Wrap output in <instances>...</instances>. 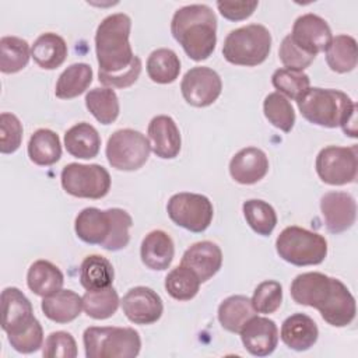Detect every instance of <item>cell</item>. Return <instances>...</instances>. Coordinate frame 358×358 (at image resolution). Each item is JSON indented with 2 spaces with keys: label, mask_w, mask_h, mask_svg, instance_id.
I'll use <instances>...</instances> for the list:
<instances>
[{
  "label": "cell",
  "mask_w": 358,
  "mask_h": 358,
  "mask_svg": "<svg viewBox=\"0 0 358 358\" xmlns=\"http://www.w3.org/2000/svg\"><path fill=\"white\" fill-rule=\"evenodd\" d=\"M289 292L296 303L317 309L330 326L344 327L355 319V298L337 278L317 271L302 273L292 280Z\"/></svg>",
  "instance_id": "6da1fadb"
},
{
  "label": "cell",
  "mask_w": 358,
  "mask_h": 358,
  "mask_svg": "<svg viewBox=\"0 0 358 358\" xmlns=\"http://www.w3.org/2000/svg\"><path fill=\"white\" fill-rule=\"evenodd\" d=\"M172 36L194 62L208 59L217 45V17L206 4H189L175 11Z\"/></svg>",
  "instance_id": "7a4b0ae2"
},
{
  "label": "cell",
  "mask_w": 358,
  "mask_h": 358,
  "mask_svg": "<svg viewBox=\"0 0 358 358\" xmlns=\"http://www.w3.org/2000/svg\"><path fill=\"white\" fill-rule=\"evenodd\" d=\"M296 105L308 122L327 129L340 126L345 136H358L357 103L345 92L313 87L296 101Z\"/></svg>",
  "instance_id": "3957f363"
},
{
  "label": "cell",
  "mask_w": 358,
  "mask_h": 358,
  "mask_svg": "<svg viewBox=\"0 0 358 358\" xmlns=\"http://www.w3.org/2000/svg\"><path fill=\"white\" fill-rule=\"evenodd\" d=\"M131 225L133 220L126 210L115 207L102 211L96 207H87L76 217L74 229L83 242L116 252L129 245Z\"/></svg>",
  "instance_id": "277c9868"
},
{
  "label": "cell",
  "mask_w": 358,
  "mask_h": 358,
  "mask_svg": "<svg viewBox=\"0 0 358 358\" xmlns=\"http://www.w3.org/2000/svg\"><path fill=\"white\" fill-rule=\"evenodd\" d=\"M131 20L124 13L105 17L95 32V52L99 70L119 73L127 69L134 56L129 42Z\"/></svg>",
  "instance_id": "5b68a950"
},
{
  "label": "cell",
  "mask_w": 358,
  "mask_h": 358,
  "mask_svg": "<svg viewBox=\"0 0 358 358\" xmlns=\"http://www.w3.org/2000/svg\"><path fill=\"white\" fill-rule=\"evenodd\" d=\"M87 358H134L141 348L138 333L131 327L91 326L84 330Z\"/></svg>",
  "instance_id": "8992f818"
},
{
  "label": "cell",
  "mask_w": 358,
  "mask_h": 358,
  "mask_svg": "<svg viewBox=\"0 0 358 358\" xmlns=\"http://www.w3.org/2000/svg\"><path fill=\"white\" fill-rule=\"evenodd\" d=\"M271 49V34L262 24H249L231 31L222 46L227 62L236 66H257Z\"/></svg>",
  "instance_id": "52a82bcc"
},
{
  "label": "cell",
  "mask_w": 358,
  "mask_h": 358,
  "mask_svg": "<svg viewBox=\"0 0 358 358\" xmlns=\"http://www.w3.org/2000/svg\"><path fill=\"white\" fill-rule=\"evenodd\" d=\"M275 249L282 260L294 266H313L326 259L327 242L317 232L291 225L277 236Z\"/></svg>",
  "instance_id": "ba28073f"
},
{
  "label": "cell",
  "mask_w": 358,
  "mask_h": 358,
  "mask_svg": "<svg viewBox=\"0 0 358 358\" xmlns=\"http://www.w3.org/2000/svg\"><path fill=\"white\" fill-rule=\"evenodd\" d=\"M148 138L137 130L120 129L108 138L105 154L112 168L117 171L140 169L150 157Z\"/></svg>",
  "instance_id": "9c48e42d"
},
{
  "label": "cell",
  "mask_w": 358,
  "mask_h": 358,
  "mask_svg": "<svg viewBox=\"0 0 358 358\" xmlns=\"http://www.w3.org/2000/svg\"><path fill=\"white\" fill-rule=\"evenodd\" d=\"M63 189L81 199H101L110 189L109 172L98 164H67L60 173Z\"/></svg>",
  "instance_id": "30bf717a"
},
{
  "label": "cell",
  "mask_w": 358,
  "mask_h": 358,
  "mask_svg": "<svg viewBox=\"0 0 358 358\" xmlns=\"http://www.w3.org/2000/svg\"><path fill=\"white\" fill-rule=\"evenodd\" d=\"M169 218L179 227L200 234L206 231L213 220L214 210L208 197L199 193L180 192L173 194L166 204Z\"/></svg>",
  "instance_id": "8fae6325"
},
{
  "label": "cell",
  "mask_w": 358,
  "mask_h": 358,
  "mask_svg": "<svg viewBox=\"0 0 358 358\" xmlns=\"http://www.w3.org/2000/svg\"><path fill=\"white\" fill-rule=\"evenodd\" d=\"M315 166L319 178L327 185L341 186L352 183L357 179L358 171L357 145L324 147L319 151Z\"/></svg>",
  "instance_id": "7c38bea8"
},
{
  "label": "cell",
  "mask_w": 358,
  "mask_h": 358,
  "mask_svg": "<svg viewBox=\"0 0 358 358\" xmlns=\"http://www.w3.org/2000/svg\"><path fill=\"white\" fill-rule=\"evenodd\" d=\"M180 91L189 105L204 108L215 102L221 95L222 81L215 70L197 66L186 71L180 83Z\"/></svg>",
  "instance_id": "4fadbf2b"
},
{
  "label": "cell",
  "mask_w": 358,
  "mask_h": 358,
  "mask_svg": "<svg viewBox=\"0 0 358 358\" xmlns=\"http://www.w3.org/2000/svg\"><path fill=\"white\" fill-rule=\"evenodd\" d=\"M289 36L296 46L312 56L324 52L333 38L329 24L313 13L299 15L294 22Z\"/></svg>",
  "instance_id": "5bb4252c"
},
{
  "label": "cell",
  "mask_w": 358,
  "mask_h": 358,
  "mask_svg": "<svg viewBox=\"0 0 358 358\" xmlns=\"http://www.w3.org/2000/svg\"><path fill=\"white\" fill-rule=\"evenodd\" d=\"M120 303L123 313L134 324H152L164 312L161 296L154 289L143 285L130 288Z\"/></svg>",
  "instance_id": "9a60e30c"
},
{
  "label": "cell",
  "mask_w": 358,
  "mask_h": 358,
  "mask_svg": "<svg viewBox=\"0 0 358 358\" xmlns=\"http://www.w3.org/2000/svg\"><path fill=\"white\" fill-rule=\"evenodd\" d=\"M320 211L326 228L331 234L350 229L357 220L355 199L347 192H327L320 199Z\"/></svg>",
  "instance_id": "2e32d148"
},
{
  "label": "cell",
  "mask_w": 358,
  "mask_h": 358,
  "mask_svg": "<svg viewBox=\"0 0 358 358\" xmlns=\"http://www.w3.org/2000/svg\"><path fill=\"white\" fill-rule=\"evenodd\" d=\"M36 317L29 299L15 287H7L1 292V329L17 334L28 327Z\"/></svg>",
  "instance_id": "e0dca14e"
},
{
  "label": "cell",
  "mask_w": 358,
  "mask_h": 358,
  "mask_svg": "<svg viewBox=\"0 0 358 358\" xmlns=\"http://www.w3.org/2000/svg\"><path fill=\"white\" fill-rule=\"evenodd\" d=\"M243 347L255 357L270 355L278 343V329L274 320L252 316L239 331Z\"/></svg>",
  "instance_id": "ac0fdd59"
},
{
  "label": "cell",
  "mask_w": 358,
  "mask_h": 358,
  "mask_svg": "<svg viewBox=\"0 0 358 358\" xmlns=\"http://www.w3.org/2000/svg\"><path fill=\"white\" fill-rule=\"evenodd\" d=\"M147 134L151 151L157 157L172 159L179 154L182 145L180 131L171 116L158 115L152 117L148 123Z\"/></svg>",
  "instance_id": "d6986e66"
},
{
  "label": "cell",
  "mask_w": 358,
  "mask_h": 358,
  "mask_svg": "<svg viewBox=\"0 0 358 358\" xmlns=\"http://www.w3.org/2000/svg\"><path fill=\"white\" fill-rule=\"evenodd\" d=\"M268 172V158L257 147H246L238 151L229 162L232 179L241 185H253Z\"/></svg>",
  "instance_id": "ffe728a7"
},
{
  "label": "cell",
  "mask_w": 358,
  "mask_h": 358,
  "mask_svg": "<svg viewBox=\"0 0 358 358\" xmlns=\"http://www.w3.org/2000/svg\"><path fill=\"white\" fill-rule=\"evenodd\" d=\"M182 266L194 271L201 282L210 280L222 266V252L220 246L210 241H201L193 243L182 256Z\"/></svg>",
  "instance_id": "44dd1931"
},
{
  "label": "cell",
  "mask_w": 358,
  "mask_h": 358,
  "mask_svg": "<svg viewBox=\"0 0 358 358\" xmlns=\"http://www.w3.org/2000/svg\"><path fill=\"white\" fill-rule=\"evenodd\" d=\"M280 336L288 348L306 351L317 341L319 330L312 317L305 313H294L282 322Z\"/></svg>",
  "instance_id": "7402d4cb"
},
{
  "label": "cell",
  "mask_w": 358,
  "mask_h": 358,
  "mask_svg": "<svg viewBox=\"0 0 358 358\" xmlns=\"http://www.w3.org/2000/svg\"><path fill=\"white\" fill-rule=\"evenodd\" d=\"M175 255V246L172 238L161 231V229H154L148 232L140 246V256L141 262L151 270H166Z\"/></svg>",
  "instance_id": "603a6c76"
},
{
  "label": "cell",
  "mask_w": 358,
  "mask_h": 358,
  "mask_svg": "<svg viewBox=\"0 0 358 358\" xmlns=\"http://www.w3.org/2000/svg\"><path fill=\"white\" fill-rule=\"evenodd\" d=\"M64 147L67 152L76 158L91 159L99 152L101 136L92 124L81 122L71 126L64 133Z\"/></svg>",
  "instance_id": "cb8c5ba5"
},
{
  "label": "cell",
  "mask_w": 358,
  "mask_h": 358,
  "mask_svg": "<svg viewBox=\"0 0 358 358\" xmlns=\"http://www.w3.org/2000/svg\"><path fill=\"white\" fill-rule=\"evenodd\" d=\"M43 315L56 323H69L80 316L83 309V296L71 289H59L45 296L41 303Z\"/></svg>",
  "instance_id": "d4e9b609"
},
{
  "label": "cell",
  "mask_w": 358,
  "mask_h": 358,
  "mask_svg": "<svg viewBox=\"0 0 358 358\" xmlns=\"http://www.w3.org/2000/svg\"><path fill=\"white\" fill-rule=\"evenodd\" d=\"M64 282L63 273L57 266L48 260L34 262L27 273L28 288L38 296H49L62 289Z\"/></svg>",
  "instance_id": "484cf974"
},
{
  "label": "cell",
  "mask_w": 358,
  "mask_h": 358,
  "mask_svg": "<svg viewBox=\"0 0 358 358\" xmlns=\"http://www.w3.org/2000/svg\"><path fill=\"white\" fill-rule=\"evenodd\" d=\"M31 57L45 70L57 69L67 57L66 41L53 32L42 34L35 39L31 48Z\"/></svg>",
  "instance_id": "4316f807"
},
{
  "label": "cell",
  "mask_w": 358,
  "mask_h": 358,
  "mask_svg": "<svg viewBox=\"0 0 358 358\" xmlns=\"http://www.w3.org/2000/svg\"><path fill=\"white\" fill-rule=\"evenodd\" d=\"M29 159L41 166L56 164L62 157V144L59 136L49 129H38L28 141Z\"/></svg>",
  "instance_id": "83f0119b"
},
{
  "label": "cell",
  "mask_w": 358,
  "mask_h": 358,
  "mask_svg": "<svg viewBox=\"0 0 358 358\" xmlns=\"http://www.w3.org/2000/svg\"><path fill=\"white\" fill-rule=\"evenodd\" d=\"M256 313L252 299L245 295H231L218 306V320L231 333H239L243 324Z\"/></svg>",
  "instance_id": "f1b7e54d"
},
{
  "label": "cell",
  "mask_w": 358,
  "mask_h": 358,
  "mask_svg": "<svg viewBox=\"0 0 358 358\" xmlns=\"http://www.w3.org/2000/svg\"><path fill=\"white\" fill-rule=\"evenodd\" d=\"M324 52L330 70L336 73H348L357 67V41L350 35H336Z\"/></svg>",
  "instance_id": "f546056e"
},
{
  "label": "cell",
  "mask_w": 358,
  "mask_h": 358,
  "mask_svg": "<svg viewBox=\"0 0 358 358\" xmlns=\"http://www.w3.org/2000/svg\"><path fill=\"white\" fill-rule=\"evenodd\" d=\"M92 83V69L87 63H74L69 66L56 83L55 95L60 99H71L90 87Z\"/></svg>",
  "instance_id": "4dcf8cb0"
},
{
  "label": "cell",
  "mask_w": 358,
  "mask_h": 358,
  "mask_svg": "<svg viewBox=\"0 0 358 358\" xmlns=\"http://www.w3.org/2000/svg\"><path fill=\"white\" fill-rule=\"evenodd\" d=\"M113 277V266L103 256L90 255L80 266V282L85 289H101L110 287Z\"/></svg>",
  "instance_id": "1f68e13d"
},
{
  "label": "cell",
  "mask_w": 358,
  "mask_h": 358,
  "mask_svg": "<svg viewBox=\"0 0 358 358\" xmlns=\"http://www.w3.org/2000/svg\"><path fill=\"white\" fill-rule=\"evenodd\" d=\"M180 73L178 55L166 48L155 49L147 59V74L157 84H171Z\"/></svg>",
  "instance_id": "d6a6232c"
},
{
  "label": "cell",
  "mask_w": 358,
  "mask_h": 358,
  "mask_svg": "<svg viewBox=\"0 0 358 358\" xmlns=\"http://www.w3.org/2000/svg\"><path fill=\"white\" fill-rule=\"evenodd\" d=\"M85 106L102 124L113 123L117 119L120 109L117 95L109 87L90 90L85 95Z\"/></svg>",
  "instance_id": "836d02e7"
},
{
  "label": "cell",
  "mask_w": 358,
  "mask_h": 358,
  "mask_svg": "<svg viewBox=\"0 0 358 358\" xmlns=\"http://www.w3.org/2000/svg\"><path fill=\"white\" fill-rule=\"evenodd\" d=\"M119 295L110 285L101 289H87L83 295L84 312L96 320H103L113 316L119 308Z\"/></svg>",
  "instance_id": "e575fe53"
},
{
  "label": "cell",
  "mask_w": 358,
  "mask_h": 358,
  "mask_svg": "<svg viewBox=\"0 0 358 358\" xmlns=\"http://www.w3.org/2000/svg\"><path fill=\"white\" fill-rule=\"evenodd\" d=\"M31 57V49L25 39L18 36H3L0 39V70L13 74L22 70Z\"/></svg>",
  "instance_id": "d590c367"
},
{
  "label": "cell",
  "mask_w": 358,
  "mask_h": 358,
  "mask_svg": "<svg viewBox=\"0 0 358 358\" xmlns=\"http://www.w3.org/2000/svg\"><path fill=\"white\" fill-rule=\"evenodd\" d=\"M201 281L186 266L179 264L165 277V289L176 301H190L199 292Z\"/></svg>",
  "instance_id": "8d00e7d4"
},
{
  "label": "cell",
  "mask_w": 358,
  "mask_h": 358,
  "mask_svg": "<svg viewBox=\"0 0 358 358\" xmlns=\"http://www.w3.org/2000/svg\"><path fill=\"white\" fill-rule=\"evenodd\" d=\"M243 215L249 227L262 236H268L277 225V214L271 204L264 200L250 199L242 206Z\"/></svg>",
  "instance_id": "74e56055"
},
{
  "label": "cell",
  "mask_w": 358,
  "mask_h": 358,
  "mask_svg": "<svg viewBox=\"0 0 358 358\" xmlns=\"http://www.w3.org/2000/svg\"><path fill=\"white\" fill-rule=\"evenodd\" d=\"M271 83L277 92L295 101L310 88V80L306 73L287 67L277 69L271 76Z\"/></svg>",
  "instance_id": "f35d334b"
},
{
  "label": "cell",
  "mask_w": 358,
  "mask_h": 358,
  "mask_svg": "<svg viewBox=\"0 0 358 358\" xmlns=\"http://www.w3.org/2000/svg\"><path fill=\"white\" fill-rule=\"evenodd\" d=\"M263 112L266 119L277 129L288 133L295 124V112L291 102L280 92H271L264 98Z\"/></svg>",
  "instance_id": "ab89813d"
},
{
  "label": "cell",
  "mask_w": 358,
  "mask_h": 358,
  "mask_svg": "<svg viewBox=\"0 0 358 358\" xmlns=\"http://www.w3.org/2000/svg\"><path fill=\"white\" fill-rule=\"evenodd\" d=\"M282 302V287L278 281L267 280L260 282L252 296V305L257 313H274Z\"/></svg>",
  "instance_id": "60d3db41"
},
{
  "label": "cell",
  "mask_w": 358,
  "mask_h": 358,
  "mask_svg": "<svg viewBox=\"0 0 358 358\" xmlns=\"http://www.w3.org/2000/svg\"><path fill=\"white\" fill-rule=\"evenodd\" d=\"M22 141V124L20 119L8 112L0 115V151L1 154L15 152Z\"/></svg>",
  "instance_id": "b9f144b4"
},
{
  "label": "cell",
  "mask_w": 358,
  "mask_h": 358,
  "mask_svg": "<svg viewBox=\"0 0 358 358\" xmlns=\"http://www.w3.org/2000/svg\"><path fill=\"white\" fill-rule=\"evenodd\" d=\"M42 355L46 358H76L77 344L74 337L62 330L50 333L45 340Z\"/></svg>",
  "instance_id": "7bdbcfd3"
},
{
  "label": "cell",
  "mask_w": 358,
  "mask_h": 358,
  "mask_svg": "<svg viewBox=\"0 0 358 358\" xmlns=\"http://www.w3.org/2000/svg\"><path fill=\"white\" fill-rule=\"evenodd\" d=\"M8 343L11 347L22 354H31L43 347V330L38 319H35L28 327L17 334L8 336Z\"/></svg>",
  "instance_id": "ee69618b"
},
{
  "label": "cell",
  "mask_w": 358,
  "mask_h": 358,
  "mask_svg": "<svg viewBox=\"0 0 358 358\" xmlns=\"http://www.w3.org/2000/svg\"><path fill=\"white\" fill-rule=\"evenodd\" d=\"M278 56L281 63L287 69H295V70H302L309 67L310 63L315 60L316 56H312L306 52H303L299 46L295 45V42L291 39L289 34L282 39L280 49H278Z\"/></svg>",
  "instance_id": "f6af8a7d"
},
{
  "label": "cell",
  "mask_w": 358,
  "mask_h": 358,
  "mask_svg": "<svg viewBox=\"0 0 358 358\" xmlns=\"http://www.w3.org/2000/svg\"><path fill=\"white\" fill-rule=\"evenodd\" d=\"M141 73V59L134 56L131 64L119 73H105L98 71V80L101 84L109 88H126L133 85Z\"/></svg>",
  "instance_id": "bcb514c9"
},
{
  "label": "cell",
  "mask_w": 358,
  "mask_h": 358,
  "mask_svg": "<svg viewBox=\"0 0 358 358\" xmlns=\"http://www.w3.org/2000/svg\"><path fill=\"white\" fill-rule=\"evenodd\" d=\"M257 1H217L220 14L229 21H242L253 14Z\"/></svg>",
  "instance_id": "7dc6e473"
}]
</instances>
